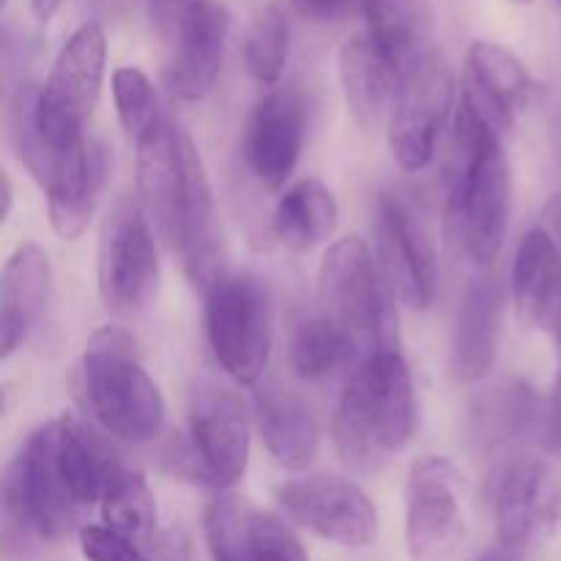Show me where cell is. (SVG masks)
<instances>
[{"instance_id":"obj_1","label":"cell","mask_w":561,"mask_h":561,"mask_svg":"<svg viewBox=\"0 0 561 561\" xmlns=\"http://www.w3.org/2000/svg\"><path fill=\"white\" fill-rule=\"evenodd\" d=\"M510 201L513 186L502 131L463 93L455 115L447 225L458 250L477 266H488L502 252L510 228Z\"/></svg>"},{"instance_id":"obj_2","label":"cell","mask_w":561,"mask_h":561,"mask_svg":"<svg viewBox=\"0 0 561 561\" xmlns=\"http://www.w3.org/2000/svg\"><path fill=\"white\" fill-rule=\"evenodd\" d=\"M416 400L409 362L383 345L356 365L334 411V444L345 466L373 474L414 436Z\"/></svg>"},{"instance_id":"obj_3","label":"cell","mask_w":561,"mask_h":561,"mask_svg":"<svg viewBox=\"0 0 561 561\" xmlns=\"http://www.w3.org/2000/svg\"><path fill=\"white\" fill-rule=\"evenodd\" d=\"M82 389L88 409L110 436L148 444L162 433L168 405L126 329L102 327L88 337L82 351Z\"/></svg>"},{"instance_id":"obj_4","label":"cell","mask_w":561,"mask_h":561,"mask_svg":"<svg viewBox=\"0 0 561 561\" xmlns=\"http://www.w3.org/2000/svg\"><path fill=\"white\" fill-rule=\"evenodd\" d=\"M58 460V425L44 422L25 438L3 471V542L25 548L31 540H60L80 518Z\"/></svg>"},{"instance_id":"obj_5","label":"cell","mask_w":561,"mask_h":561,"mask_svg":"<svg viewBox=\"0 0 561 561\" xmlns=\"http://www.w3.org/2000/svg\"><path fill=\"white\" fill-rule=\"evenodd\" d=\"M389 285L378 257L359 236H345L327 247L318 266V296L323 316L332 318L356 343L362 359L392 343Z\"/></svg>"},{"instance_id":"obj_6","label":"cell","mask_w":561,"mask_h":561,"mask_svg":"<svg viewBox=\"0 0 561 561\" xmlns=\"http://www.w3.org/2000/svg\"><path fill=\"white\" fill-rule=\"evenodd\" d=\"M104 69L107 36L99 22H85L66 38L38 88L36 121L53 151L64 153L85 140L82 129L102 93Z\"/></svg>"},{"instance_id":"obj_7","label":"cell","mask_w":561,"mask_h":561,"mask_svg":"<svg viewBox=\"0 0 561 561\" xmlns=\"http://www.w3.org/2000/svg\"><path fill=\"white\" fill-rule=\"evenodd\" d=\"M214 359L239 383H257L272 356V299L255 274H222L206 294Z\"/></svg>"},{"instance_id":"obj_8","label":"cell","mask_w":561,"mask_h":561,"mask_svg":"<svg viewBox=\"0 0 561 561\" xmlns=\"http://www.w3.org/2000/svg\"><path fill=\"white\" fill-rule=\"evenodd\" d=\"M96 283L104 307L115 316L142 312L159 290V255L153 228L140 203L121 201L99 233Z\"/></svg>"},{"instance_id":"obj_9","label":"cell","mask_w":561,"mask_h":561,"mask_svg":"<svg viewBox=\"0 0 561 561\" xmlns=\"http://www.w3.org/2000/svg\"><path fill=\"white\" fill-rule=\"evenodd\" d=\"M453 102V66L442 53L431 49L403 75L389 113L387 142L400 168L416 173L431 164Z\"/></svg>"},{"instance_id":"obj_10","label":"cell","mask_w":561,"mask_h":561,"mask_svg":"<svg viewBox=\"0 0 561 561\" xmlns=\"http://www.w3.org/2000/svg\"><path fill=\"white\" fill-rule=\"evenodd\" d=\"M493 520L507 551H531L561 526V474L537 458H513L493 477Z\"/></svg>"},{"instance_id":"obj_11","label":"cell","mask_w":561,"mask_h":561,"mask_svg":"<svg viewBox=\"0 0 561 561\" xmlns=\"http://www.w3.org/2000/svg\"><path fill=\"white\" fill-rule=\"evenodd\" d=\"M463 477L447 458H420L405 480V551L411 561H449L466 535Z\"/></svg>"},{"instance_id":"obj_12","label":"cell","mask_w":561,"mask_h":561,"mask_svg":"<svg viewBox=\"0 0 561 561\" xmlns=\"http://www.w3.org/2000/svg\"><path fill=\"white\" fill-rule=\"evenodd\" d=\"M376 257L389 290L411 310H427L438 294V263L431 239L398 192L376 203Z\"/></svg>"},{"instance_id":"obj_13","label":"cell","mask_w":561,"mask_h":561,"mask_svg":"<svg viewBox=\"0 0 561 561\" xmlns=\"http://www.w3.org/2000/svg\"><path fill=\"white\" fill-rule=\"evenodd\" d=\"M288 520L340 548H367L378 537V510L356 482L310 477L277 491Z\"/></svg>"},{"instance_id":"obj_14","label":"cell","mask_w":561,"mask_h":561,"mask_svg":"<svg viewBox=\"0 0 561 561\" xmlns=\"http://www.w3.org/2000/svg\"><path fill=\"white\" fill-rule=\"evenodd\" d=\"M190 444L208 485L233 488L250 463V420L230 389L203 383L190 400Z\"/></svg>"},{"instance_id":"obj_15","label":"cell","mask_w":561,"mask_h":561,"mask_svg":"<svg viewBox=\"0 0 561 561\" xmlns=\"http://www.w3.org/2000/svg\"><path fill=\"white\" fill-rule=\"evenodd\" d=\"M307 102L294 85L272 88L247 121L244 157L266 190H279L296 170L305 146Z\"/></svg>"},{"instance_id":"obj_16","label":"cell","mask_w":561,"mask_h":561,"mask_svg":"<svg viewBox=\"0 0 561 561\" xmlns=\"http://www.w3.org/2000/svg\"><path fill=\"white\" fill-rule=\"evenodd\" d=\"M190 142V137L164 113L135 140L140 206L168 244L173 239L175 217L184 195Z\"/></svg>"},{"instance_id":"obj_17","label":"cell","mask_w":561,"mask_h":561,"mask_svg":"<svg viewBox=\"0 0 561 561\" xmlns=\"http://www.w3.org/2000/svg\"><path fill=\"white\" fill-rule=\"evenodd\" d=\"M170 247L179 252L184 274L195 288L208 294L211 285L225 274L222 230H219L217 206H214L211 181H208L195 142H190V153H186V184Z\"/></svg>"},{"instance_id":"obj_18","label":"cell","mask_w":561,"mask_h":561,"mask_svg":"<svg viewBox=\"0 0 561 561\" xmlns=\"http://www.w3.org/2000/svg\"><path fill=\"white\" fill-rule=\"evenodd\" d=\"M230 11L222 0H195L175 27L170 88L184 102H201L214 91L225 64Z\"/></svg>"},{"instance_id":"obj_19","label":"cell","mask_w":561,"mask_h":561,"mask_svg":"<svg viewBox=\"0 0 561 561\" xmlns=\"http://www.w3.org/2000/svg\"><path fill=\"white\" fill-rule=\"evenodd\" d=\"M463 93L499 131H507L540 96V85L513 49L477 38L469 47V80Z\"/></svg>"},{"instance_id":"obj_20","label":"cell","mask_w":561,"mask_h":561,"mask_svg":"<svg viewBox=\"0 0 561 561\" xmlns=\"http://www.w3.org/2000/svg\"><path fill=\"white\" fill-rule=\"evenodd\" d=\"M110 179V153L102 142L82 140L60 157L47 184V214L55 236L75 241L85 233Z\"/></svg>"},{"instance_id":"obj_21","label":"cell","mask_w":561,"mask_h":561,"mask_svg":"<svg viewBox=\"0 0 561 561\" xmlns=\"http://www.w3.org/2000/svg\"><path fill=\"white\" fill-rule=\"evenodd\" d=\"M504 318V288L496 274L466 285L453 332V373L460 383H477L493 370Z\"/></svg>"},{"instance_id":"obj_22","label":"cell","mask_w":561,"mask_h":561,"mask_svg":"<svg viewBox=\"0 0 561 561\" xmlns=\"http://www.w3.org/2000/svg\"><path fill=\"white\" fill-rule=\"evenodd\" d=\"M53 266L38 244L16 247L0 274V354L9 359L22 348L47 310Z\"/></svg>"},{"instance_id":"obj_23","label":"cell","mask_w":561,"mask_h":561,"mask_svg":"<svg viewBox=\"0 0 561 561\" xmlns=\"http://www.w3.org/2000/svg\"><path fill=\"white\" fill-rule=\"evenodd\" d=\"M345 107L362 129H376L392 107L403 69L373 42L367 31L345 38L337 55Z\"/></svg>"},{"instance_id":"obj_24","label":"cell","mask_w":561,"mask_h":561,"mask_svg":"<svg viewBox=\"0 0 561 561\" xmlns=\"http://www.w3.org/2000/svg\"><path fill=\"white\" fill-rule=\"evenodd\" d=\"M252 405L255 427L274 463L288 471H305L321 447V431L310 405L279 383L257 387Z\"/></svg>"},{"instance_id":"obj_25","label":"cell","mask_w":561,"mask_h":561,"mask_svg":"<svg viewBox=\"0 0 561 561\" xmlns=\"http://www.w3.org/2000/svg\"><path fill=\"white\" fill-rule=\"evenodd\" d=\"M561 299V247L548 228H531L513 263V301L518 321L529 329L551 327Z\"/></svg>"},{"instance_id":"obj_26","label":"cell","mask_w":561,"mask_h":561,"mask_svg":"<svg viewBox=\"0 0 561 561\" xmlns=\"http://www.w3.org/2000/svg\"><path fill=\"white\" fill-rule=\"evenodd\" d=\"M55 425H58V460L71 493L82 507L99 504L126 463L80 416L64 414L55 420Z\"/></svg>"},{"instance_id":"obj_27","label":"cell","mask_w":561,"mask_h":561,"mask_svg":"<svg viewBox=\"0 0 561 561\" xmlns=\"http://www.w3.org/2000/svg\"><path fill=\"white\" fill-rule=\"evenodd\" d=\"M548 400H542L529 383H507L480 398L471 411L474 436L485 447H507V444L537 442L540 444L546 425Z\"/></svg>"},{"instance_id":"obj_28","label":"cell","mask_w":561,"mask_h":561,"mask_svg":"<svg viewBox=\"0 0 561 561\" xmlns=\"http://www.w3.org/2000/svg\"><path fill=\"white\" fill-rule=\"evenodd\" d=\"M340 206L332 190L318 179H305L285 190L274 208V236L288 250L305 252L323 244L337 230Z\"/></svg>"},{"instance_id":"obj_29","label":"cell","mask_w":561,"mask_h":561,"mask_svg":"<svg viewBox=\"0 0 561 561\" xmlns=\"http://www.w3.org/2000/svg\"><path fill=\"white\" fill-rule=\"evenodd\" d=\"M365 20L373 42L403 69V75L433 49V11L427 0H370Z\"/></svg>"},{"instance_id":"obj_30","label":"cell","mask_w":561,"mask_h":561,"mask_svg":"<svg viewBox=\"0 0 561 561\" xmlns=\"http://www.w3.org/2000/svg\"><path fill=\"white\" fill-rule=\"evenodd\" d=\"M354 359L362 362L359 348L354 340L321 312V316H307L294 323L288 340V362L290 370L301 381H323L334 373L345 370Z\"/></svg>"},{"instance_id":"obj_31","label":"cell","mask_w":561,"mask_h":561,"mask_svg":"<svg viewBox=\"0 0 561 561\" xmlns=\"http://www.w3.org/2000/svg\"><path fill=\"white\" fill-rule=\"evenodd\" d=\"M99 510H102V524L107 529L118 531V535H124L126 540H131L140 548L151 546L159 531H162L157 520L153 491L148 488L146 477L137 469H131V466H126L115 477L110 491L99 502Z\"/></svg>"},{"instance_id":"obj_32","label":"cell","mask_w":561,"mask_h":561,"mask_svg":"<svg viewBox=\"0 0 561 561\" xmlns=\"http://www.w3.org/2000/svg\"><path fill=\"white\" fill-rule=\"evenodd\" d=\"M36 102H38L36 85L25 82V85L16 88L9 99V115H5V124H9V140L11 146H14L16 159L25 164L27 173L38 181V186L47 190L49 179H53L55 168H58L64 153L53 151V146L44 140L36 121Z\"/></svg>"},{"instance_id":"obj_33","label":"cell","mask_w":561,"mask_h":561,"mask_svg":"<svg viewBox=\"0 0 561 561\" xmlns=\"http://www.w3.org/2000/svg\"><path fill=\"white\" fill-rule=\"evenodd\" d=\"M290 55V22L279 3H268L252 20L244 38L247 71L261 85H277L288 66Z\"/></svg>"},{"instance_id":"obj_34","label":"cell","mask_w":561,"mask_h":561,"mask_svg":"<svg viewBox=\"0 0 561 561\" xmlns=\"http://www.w3.org/2000/svg\"><path fill=\"white\" fill-rule=\"evenodd\" d=\"M252 510L233 493H219L206 510V542L214 561H255Z\"/></svg>"},{"instance_id":"obj_35","label":"cell","mask_w":561,"mask_h":561,"mask_svg":"<svg viewBox=\"0 0 561 561\" xmlns=\"http://www.w3.org/2000/svg\"><path fill=\"white\" fill-rule=\"evenodd\" d=\"M113 102L121 126L131 140H137L162 115L151 80L135 66H121L113 71Z\"/></svg>"},{"instance_id":"obj_36","label":"cell","mask_w":561,"mask_h":561,"mask_svg":"<svg viewBox=\"0 0 561 561\" xmlns=\"http://www.w3.org/2000/svg\"><path fill=\"white\" fill-rule=\"evenodd\" d=\"M252 546L255 561H310L299 537L277 515H252Z\"/></svg>"},{"instance_id":"obj_37","label":"cell","mask_w":561,"mask_h":561,"mask_svg":"<svg viewBox=\"0 0 561 561\" xmlns=\"http://www.w3.org/2000/svg\"><path fill=\"white\" fill-rule=\"evenodd\" d=\"M80 551L88 561H148L146 548L135 546L107 526H82Z\"/></svg>"},{"instance_id":"obj_38","label":"cell","mask_w":561,"mask_h":561,"mask_svg":"<svg viewBox=\"0 0 561 561\" xmlns=\"http://www.w3.org/2000/svg\"><path fill=\"white\" fill-rule=\"evenodd\" d=\"M367 3H370V0H290L296 14L312 22L343 20V16L354 14V11H362V14H365Z\"/></svg>"},{"instance_id":"obj_39","label":"cell","mask_w":561,"mask_h":561,"mask_svg":"<svg viewBox=\"0 0 561 561\" xmlns=\"http://www.w3.org/2000/svg\"><path fill=\"white\" fill-rule=\"evenodd\" d=\"M148 561H195L192 542L184 529H162L151 546H146Z\"/></svg>"},{"instance_id":"obj_40","label":"cell","mask_w":561,"mask_h":561,"mask_svg":"<svg viewBox=\"0 0 561 561\" xmlns=\"http://www.w3.org/2000/svg\"><path fill=\"white\" fill-rule=\"evenodd\" d=\"M540 447L561 463V405L551 403V398H548V414L540 433Z\"/></svg>"},{"instance_id":"obj_41","label":"cell","mask_w":561,"mask_h":561,"mask_svg":"<svg viewBox=\"0 0 561 561\" xmlns=\"http://www.w3.org/2000/svg\"><path fill=\"white\" fill-rule=\"evenodd\" d=\"M542 217H546L548 233H551L553 239H557V244L561 247V192H557V195L546 203V211H542Z\"/></svg>"},{"instance_id":"obj_42","label":"cell","mask_w":561,"mask_h":561,"mask_svg":"<svg viewBox=\"0 0 561 561\" xmlns=\"http://www.w3.org/2000/svg\"><path fill=\"white\" fill-rule=\"evenodd\" d=\"M27 3H31L33 16H36L42 25H47V22L58 14V9L64 5V0H27Z\"/></svg>"},{"instance_id":"obj_43","label":"cell","mask_w":561,"mask_h":561,"mask_svg":"<svg viewBox=\"0 0 561 561\" xmlns=\"http://www.w3.org/2000/svg\"><path fill=\"white\" fill-rule=\"evenodd\" d=\"M3 192H0V197H3V211H0V219H9L11 217V206H14V186H11V175L3 170Z\"/></svg>"},{"instance_id":"obj_44","label":"cell","mask_w":561,"mask_h":561,"mask_svg":"<svg viewBox=\"0 0 561 561\" xmlns=\"http://www.w3.org/2000/svg\"><path fill=\"white\" fill-rule=\"evenodd\" d=\"M551 148L561 162V104L557 113H553V121H551Z\"/></svg>"},{"instance_id":"obj_45","label":"cell","mask_w":561,"mask_h":561,"mask_svg":"<svg viewBox=\"0 0 561 561\" xmlns=\"http://www.w3.org/2000/svg\"><path fill=\"white\" fill-rule=\"evenodd\" d=\"M548 329H553V337H557V345L561 351V299L557 305V312H553V318H551V327H548Z\"/></svg>"},{"instance_id":"obj_46","label":"cell","mask_w":561,"mask_h":561,"mask_svg":"<svg viewBox=\"0 0 561 561\" xmlns=\"http://www.w3.org/2000/svg\"><path fill=\"white\" fill-rule=\"evenodd\" d=\"M551 403H557V405H561V373H559L557 383H553V392H551Z\"/></svg>"},{"instance_id":"obj_47","label":"cell","mask_w":561,"mask_h":561,"mask_svg":"<svg viewBox=\"0 0 561 561\" xmlns=\"http://www.w3.org/2000/svg\"><path fill=\"white\" fill-rule=\"evenodd\" d=\"M513 3H520V5H526V3H531V0H513Z\"/></svg>"},{"instance_id":"obj_48","label":"cell","mask_w":561,"mask_h":561,"mask_svg":"<svg viewBox=\"0 0 561 561\" xmlns=\"http://www.w3.org/2000/svg\"><path fill=\"white\" fill-rule=\"evenodd\" d=\"M0 3H3V5H5V3H9V0H0Z\"/></svg>"},{"instance_id":"obj_49","label":"cell","mask_w":561,"mask_h":561,"mask_svg":"<svg viewBox=\"0 0 561 561\" xmlns=\"http://www.w3.org/2000/svg\"><path fill=\"white\" fill-rule=\"evenodd\" d=\"M559 5H561V0H559Z\"/></svg>"}]
</instances>
